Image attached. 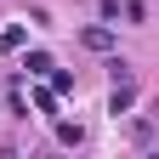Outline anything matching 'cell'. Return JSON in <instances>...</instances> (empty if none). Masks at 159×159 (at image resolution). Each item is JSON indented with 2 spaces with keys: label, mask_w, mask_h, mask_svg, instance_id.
Wrapping results in <instances>:
<instances>
[{
  "label": "cell",
  "mask_w": 159,
  "mask_h": 159,
  "mask_svg": "<svg viewBox=\"0 0 159 159\" xmlns=\"http://www.w3.org/2000/svg\"><path fill=\"white\" fill-rule=\"evenodd\" d=\"M85 51H114V29H85Z\"/></svg>",
  "instance_id": "6da1fadb"
},
{
  "label": "cell",
  "mask_w": 159,
  "mask_h": 159,
  "mask_svg": "<svg viewBox=\"0 0 159 159\" xmlns=\"http://www.w3.org/2000/svg\"><path fill=\"white\" fill-rule=\"evenodd\" d=\"M23 68H29L34 80H51V68H57V63H51L46 51H29V57H23Z\"/></svg>",
  "instance_id": "7a4b0ae2"
},
{
  "label": "cell",
  "mask_w": 159,
  "mask_h": 159,
  "mask_svg": "<svg viewBox=\"0 0 159 159\" xmlns=\"http://www.w3.org/2000/svg\"><path fill=\"white\" fill-rule=\"evenodd\" d=\"M23 40H29V29H23V23L0 29V51H23Z\"/></svg>",
  "instance_id": "3957f363"
},
{
  "label": "cell",
  "mask_w": 159,
  "mask_h": 159,
  "mask_svg": "<svg viewBox=\"0 0 159 159\" xmlns=\"http://www.w3.org/2000/svg\"><path fill=\"white\" fill-rule=\"evenodd\" d=\"M57 142H68V148H80V142H85V131H80V125H68V119H57Z\"/></svg>",
  "instance_id": "277c9868"
},
{
  "label": "cell",
  "mask_w": 159,
  "mask_h": 159,
  "mask_svg": "<svg viewBox=\"0 0 159 159\" xmlns=\"http://www.w3.org/2000/svg\"><path fill=\"white\" fill-rule=\"evenodd\" d=\"M34 108H40V114H57V91L40 85V91H34Z\"/></svg>",
  "instance_id": "5b68a950"
},
{
  "label": "cell",
  "mask_w": 159,
  "mask_h": 159,
  "mask_svg": "<svg viewBox=\"0 0 159 159\" xmlns=\"http://www.w3.org/2000/svg\"><path fill=\"white\" fill-rule=\"evenodd\" d=\"M51 91H57V97L74 91V74H68V68H51Z\"/></svg>",
  "instance_id": "8992f818"
}]
</instances>
